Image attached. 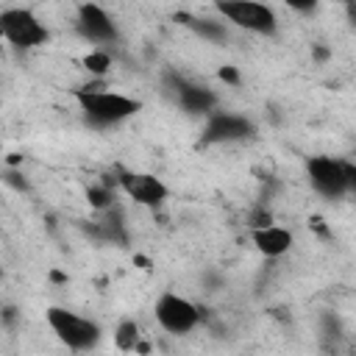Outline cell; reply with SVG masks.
Masks as SVG:
<instances>
[{
	"label": "cell",
	"instance_id": "1",
	"mask_svg": "<svg viewBox=\"0 0 356 356\" xmlns=\"http://www.w3.org/2000/svg\"><path fill=\"white\" fill-rule=\"evenodd\" d=\"M75 100H78V108L83 111V117L97 128L120 125L142 108V103L136 97H128L122 92H111V89H103V86L75 89Z\"/></svg>",
	"mask_w": 356,
	"mask_h": 356
},
{
	"label": "cell",
	"instance_id": "2",
	"mask_svg": "<svg viewBox=\"0 0 356 356\" xmlns=\"http://www.w3.org/2000/svg\"><path fill=\"white\" fill-rule=\"evenodd\" d=\"M306 175H309V184L314 186V192H320L323 197H331V200H339L356 189V167L345 159L312 156L306 161Z\"/></svg>",
	"mask_w": 356,
	"mask_h": 356
},
{
	"label": "cell",
	"instance_id": "3",
	"mask_svg": "<svg viewBox=\"0 0 356 356\" xmlns=\"http://www.w3.org/2000/svg\"><path fill=\"white\" fill-rule=\"evenodd\" d=\"M44 320L50 325V331L58 337V342H64L70 350H92L100 342V325L67 306H50L44 312Z\"/></svg>",
	"mask_w": 356,
	"mask_h": 356
},
{
	"label": "cell",
	"instance_id": "4",
	"mask_svg": "<svg viewBox=\"0 0 356 356\" xmlns=\"http://www.w3.org/2000/svg\"><path fill=\"white\" fill-rule=\"evenodd\" d=\"M217 14L250 33H261V36H273L278 31V17L267 3H256V0H222L217 3Z\"/></svg>",
	"mask_w": 356,
	"mask_h": 356
},
{
	"label": "cell",
	"instance_id": "5",
	"mask_svg": "<svg viewBox=\"0 0 356 356\" xmlns=\"http://www.w3.org/2000/svg\"><path fill=\"white\" fill-rule=\"evenodd\" d=\"M0 36L19 47V50H31V47H39L50 39L44 22L28 11V8H6L0 11Z\"/></svg>",
	"mask_w": 356,
	"mask_h": 356
},
{
	"label": "cell",
	"instance_id": "6",
	"mask_svg": "<svg viewBox=\"0 0 356 356\" xmlns=\"http://www.w3.org/2000/svg\"><path fill=\"white\" fill-rule=\"evenodd\" d=\"M153 314H156V323L167 334H175V337L189 334L200 323V309L178 292H161L153 306Z\"/></svg>",
	"mask_w": 356,
	"mask_h": 356
},
{
	"label": "cell",
	"instance_id": "7",
	"mask_svg": "<svg viewBox=\"0 0 356 356\" xmlns=\"http://www.w3.org/2000/svg\"><path fill=\"white\" fill-rule=\"evenodd\" d=\"M256 134V125L245 114L234 111H211L203 125V145H220V142H242Z\"/></svg>",
	"mask_w": 356,
	"mask_h": 356
},
{
	"label": "cell",
	"instance_id": "8",
	"mask_svg": "<svg viewBox=\"0 0 356 356\" xmlns=\"http://www.w3.org/2000/svg\"><path fill=\"white\" fill-rule=\"evenodd\" d=\"M120 189L139 206H147V209H156L167 200L170 189L167 184L153 175V172H136V170H120V178H117Z\"/></svg>",
	"mask_w": 356,
	"mask_h": 356
},
{
	"label": "cell",
	"instance_id": "9",
	"mask_svg": "<svg viewBox=\"0 0 356 356\" xmlns=\"http://www.w3.org/2000/svg\"><path fill=\"white\" fill-rule=\"evenodd\" d=\"M75 28L78 33L92 42V44H114L120 39V31H117V22L108 17V11L97 3H83L78 6V17H75Z\"/></svg>",
	"mask_w": 356,
	"mask_h": 356
},
{
	"label": "cell",
	"instance_id": "10",
	"mask_svg": "<svg viewBox=\"0 0 356 356\" xmlns=\"http://www.w3.org/2000/svg\"><path fill=\"white\" fill-rule=\"evenodd\" d=\"M170 83H172V95H175V103L189 111V114H203L209 117L211 111H217V95L209 89V86H200V83H192L181 75H170Z\"/></svg>",
	"mask_w": 356,
	"mask_h": 356
},
{
	"label": "cell",
	"instance_id": "11",
	"mask_svg": "<svg viewBox=\"0 0 356 356\" xmlns=\"http://www.w3.org/2000/svg\"><path fill=\"white\" fill-rule=\"evenodd\" d=\"M250 239H253V248L261 256H267V259H278V256L289 253L292 245H295L292 231L284 228V225H278V222H270L264 228H253L250 231Z\"/></svg>",
	"mask_w": 356,
	"mask_h": 356
},
{
	"label": "cell",
	"instance_id": "12",
	"mask_svg": "<svg viewBox=\"0 0 356 356\" xmlns=\"http://www.w3.org/2000/svg\"><path fill=\"white\" fill-rule=\"evenodd\" d=\"M178 22H181V25H186V28H192L197 36H203V39H209V42H225V39H228L225 25H222V22H217V19H203V17L178 14Z\"/></svg>",
	"mask_w": 356,
	"mask_h": 356
},
{
	"label": "cell",
	"instance_id": "13",
	"mask_svg": "<svg viewBox=\"0 0 356 356\" xmlns=\"http://www.w3.org/2000/svg\"><path fill=\"white\" fill-rule=\"evenodd\" d=\"M139 342H142L139 323H136V320H131V317L120 320V323H117V328H114V345H117V350L131 353V350H136V348H139Z\"/></svg>",
	"mask_w": 356,
	"mask_h": 356
},
{
	"label": "cell",
	"instance_id": "14",
	"mask_svg": "<svg viewBox=\"0 0 356 356\" xmlns=\"http://www.w3.org/2000/svg\"><path fill=\"white\" fill-rule=\"evenodd\" d=\"M83 64H86V70H89V72L103 75V72L111 67V56H108L106 50H100V47H97V50H92V53L83 58Z\"/></svg>",
	"mask_w": 356,
	"mask_h": 356
},
{
	"label": "cell",
	"instance_id": "15",
	"mask_svg": "<svg viewBox=\"0 0 356 356\" xmlns=\"http://www.w3.org/2000/svg\"><path fill=\"white\" fill-rule=\"evenodd\" d=\"M89 203L97 209V211H106L114 206V192L108 186H92L89 189Z\"/></svg>",
	"mask_w": 356,
	"mask_h": 356
},
{
	"label": "cell",
	"instance_id": "16",
	"mask_svg": "<svg viewBox=\"0 0 356 356\" xmlns=\"http://www.w3.org/2000/svg\"><path fill=\"white\" fill-rule=\"evenodd\" d=\"M220 78H222V81H231V83H239V75H236V70H231V67H222V70H220Z\"/></svg>",
	"mask_w": 356,
	"mask_h": 356
},
{
	"label": "cell",
	"instance_id": "17",
	"mask_svg": "<svg viewBox=\"0 0 356 356\" xmlns=\"http://www.w3.org/2000/svg\"><path fill=\"white\" fill-rule=\"evenodd\" d=\"M0 275H3V273H0Z\"/></svg>",
	"mask_w": 356,
	"mask_h": 356
}]
</instances>
